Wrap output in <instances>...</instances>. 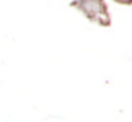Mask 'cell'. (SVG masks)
<instances>
[{
  "label": "cell",
  "instance_id": "1",
  "mask_svg": "<svg viewBox=\"0 0 132 122\" xmlns=\"http://www.w3.org/2000/svg\"><path fill=\"white\" fill-rule=\"evenodd\" d=\"M69 6L81 11L85 14V17L92 23H97L100 26L112 25L106 0H72L69 3Z\"/></svg>",
  "mask_w": 132,
  "mask_h": 122
},
{
  "label": "cell",
  "instance_id": "2",
  "mask_svg": "<svg viewBox=\"0 0 132 122\" xmlns=\"http://www.w3.org/2000/svg\"><path fill=\"white\" fill-rule=\"evenodd\" d=\"M114 2H117L120 5H126V6H131L132 5V0H114Z\"/></svg>",
  "mask_w": 132,
  "mask_h": 122
}]
</instances>
